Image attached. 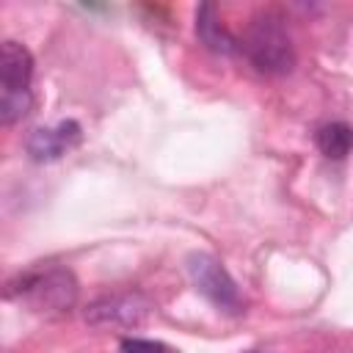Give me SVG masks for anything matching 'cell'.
<instances>
[{"instance_id": "cell-10", "label": "cell", "mask_w": 353, "mask_h": 353, "mask_svg": "<svg viewBox=\"0 0 353 353\" xmlns=\"http://www.w3.org/2000/svg\"><path fill=\"white\" fill-rule=\"evenodd\" d=\"M121 353H165V347L154 339L127 336V339H121Z\"/></svg>"}, {"instance_id": "cell-7", "label": "cell", "mask_w": 353, "mask_h": 353, "mask_svg": "<svg viewBox=\"0 0 353 353\" xmlns=\"http://www.w3.org/2000/svg\"><path fill=\"white\" fill-rule=\"evenodd\" d=\"M196 36L199 41L215 52V55H234L240 50V41L234 39V33L223 25L215 3H201L196 8Z\"/></svg>"}, {"instance_id": "cell-8", "label": "cell", "mask_w": 353, "mask_h": 353, "mask_svg": "<svg viewBox=\"0 0 353 353\" xmlns=\"http://www.w3.org/2000/svg\"><path fill=\"white\" fill-rule=\"evenodd\" d=\"M314 143L328 160H345L353 152V127L345 121H325L317 127Z\"/></svg>"}, {"instance_id": "cell-4", "label": "cell", "mask_w": 353, "mask_h": 353, "mask_svg": "<svg viewBox=\"0 0 353 353\" xmlns=\"http://www.w3.org/2000/svg\"><path fill=\"white\" fill-rule=\"evenodd\" d=\"M152 303L138 290L110 292L85 306V323L94 328H138L149 317Z\"/></svg>"}, {"instance_id": "cell-6", "label": "cell", "mask_w": 353, "mask_h": 353, "mask_svg": "<svg viewBox=\"0 0 353 353\" xmlns=\"http://www.w3.org/2000/svg\"><path fill=\"white\" fill-rule=\"evenodd\" d=\"M33 55L25 44L6 39L0 44V91H30Z\"/></svg>"}, {"instance_id": "cell-1", "label": "cell", "mask_w": 353, "mask_h": 353, "mask_svg": "<svg viewBox=\"0 0 353 353\" xmlns=\"http://www.w3.org/2000/svg\"><path fill=\"white\" fill-rule=\"evenodd\" d=\"M240 50L245 52L248 63L268 77L290 74L295 66V44L279 11H259L251 17Z\"/></svg>"}, {"instance_id": "cell-2", "label": "cell", "mask_w": 353, "mask_h": 353, "mask_svg": "<svg viewBox=\"0 0 353 353\" xmlns=\"http://www.w3.org/2000/svg\"><path fill=\"white\" fill-rule=\"evenodd\" d=\"M6 298L28 303L33 312L63 314L77 303V279L63 265L30 268L6 284Z\"/></svg>"}, {"instance_id": "cell-3", "label": "cell", "mask_w": 353, "mask_h": 353, "mask_svg": "<svg viewBox=\"0 0 353 353\" xmlns=\"http://www.w3.org/2000/svg\"><path fill=\"white\" fill-rule=\"evenodd\" d=\"M188 273H190L193 287L215 309L229 312V314H237L243 309V298H240L234 279L212 254H190L188 256Z\"/></svg>"}, {"instance_id": "cell-9", "label": "cell", "mask_w": 353, "mask_h": 353, "mask_svg": "<svg viewBox=\"0 0 353 353\" xmlns=\"http://www.w3.org/2000/svg\"><path fill=\"white\" fill-rule=\"evenodd\" d=\"M33 108V91H0V121L6 127L25 119Z\"/></svg>"}, {"instance_id": "cell-5", "label": "cell", "mask_w": 353, "mask_h": 353, "mask_svg": "<svg viewBox=\"0 0 353 353\" xmlns=\"http://www.w3.org/2000/svg\"><path fill=\"white\" fill-rule=\"evenodd\" d=\"M80 141H83V127L74 119H63L55 127H36L28 135L25 149L36 163H55L72 149H77Z\"/></svg>"}, {"instance_id": "cell-11", "label": "cell", "mask_w": 353, "mask_h": 353, "mask_svg": "<svg viewBox=\"0 0 353 353\" xmlns=\"http://www.w3.org/2000/svg\"><path fill=\"white\" fill-rule=\"evenodd\" d=\"M251 353H268V350H251Z\"/></svg>"}]
</instances>
